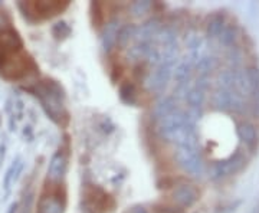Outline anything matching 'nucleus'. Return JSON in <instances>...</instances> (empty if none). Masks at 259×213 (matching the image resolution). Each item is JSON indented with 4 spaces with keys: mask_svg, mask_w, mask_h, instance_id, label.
I'll return each mask as SVG.
<instances>
[{
    "mask_svg": "<svg viewBox=\"0 0 259 213\" xmlns=\"http://www.w3.org/2000/svg\"><path fill=\"white\" fill-rule=\"evenodd\" d=\"M171 76H173V66L160 65L148 72L144 79V87L148 93H161L167 87L168 81L171 79Z\"/></svg>",
    "mask_w": 259,
    "mask_h": 213,
    "instance_id": "nucleus-4",
    "label": "nucleus"
},
{
    "mask_svg": "<svg viewBox=\"0 0 259 213\" xmlns=\"http://www.w3.org/2000/svg\"><path fill=\"white\" fill-rule=\"evenodd\" d=\"M186 125V112L177 108L176 111H173L171 114H168L167 117H164L163 120H160L158 122V134L160 137L166 141H170L173 134L179 131L182 127Z\"/></svg>",
    "mask_w": 259,
    "mask_h": 213,
    "instance_id": "nucleus-6",
    "label": "nucleus"
},
{
    "mask_svg": "<svg viewBox=\"0 0 259 213\" xmlns=\"http://www.w3.org/2000/svg\"><path fill=\"white\" fill-rule=\"evenodd\" d=\"M29 65H33L28 54L23 52V44L19 35L12 30H0V72L9 79H19L28 74Z\"/></svg>",
    "mask_w": 259,
    "mask_h": 213,
    "instance_id": "nucleus-1",
    "label": "nucleus"
},
{
    "mask_svg": "<svg viewBox=\"0 0 259 213\" xmlns=\"http://www.w3.org/2000/svg\"><path fill=\"white\" fill-rule=\"evenodd\" d=\"M216 66H218V59L214 56H203V58L197 59L196 71H197V74L200 75V76L206 78L212 71L216 69Z\"/></svg>",
    "mask_w": 259,
    "mask_h": 213,
    "instance_id": "nucleus-17",
    "label": "nucleus"
},
{
    "mask_svg": "<svg viewBox=\"0 0 259 213\" xmlns=\"http://www.w3.org/2000/svg\"><path fill=\"white\" fill-rule=\"evenodd\" d=\"M177 166L190 176L200 177L204 173V163L199 151L187 147H177L175 153Z\"/></svg>",
    "mask_w": 259,
    "mask_h": 213,
    "instance_id": "nucleus-2",
    "label": "nucleus"
},
{
    "mask_svg": "<svg viewBox=\"0 0 259 213\" xmlns=\"http://www.w3.org/2000/svg\"><path fill=\"white\" fill-rule=\"evenodd\" d=\"M186 101L190 105L192 110H199V108L203 107L204 101H206V94H204L203 90L194 87L186 94Z\"/></svg>",
    "mask_w": 259,
    "mask_h": 213,
    "instance_id": "nucleus-18",
    "label": "nucleus"
},
{
    "mask_svg": "<svg viewBox=\"0 0 259 213\" xmlns=\"http://www.w3.org/2000/svg\"><path fill=\"white\" fill-rule=\"evenodd\" d=\"M52 32H54L56 39H65V37L69 36L71 28L65 22H58V23H55V26L52 28Z\"/></svg>",
    "mask_w": 259,
    "mask_h": 213,
    "instance_id": "nucleus-26",
    "label": "nucleus"
},
{
    "mask_svg": "<svg viewBox=\"0 0 259 213\" xmlns=\"http://www.w3.org/2000/svg\"><path fill=\"white\" fill-rule=\"evenodd\" d=\"M120 20L118 19H112L110 20L105 26H104V30H102V36H101V44L102 48L108 52L111 51L112 47L117 44V37H118V32H120Z\"/></svg>",
    "mask_w": 259,
    "mask_h": 213,
    "instance_id": "nucleus-12",
    "label": "nucleus"
},
{
    "mask_svg": "<svg viewBox=\"0 0 259 213\" xmlns=\"http://www.w3.org/2000/svg\"><path fill=\"white\" fill-rule=\"evenodd\" d=\"M150 9H151V2H147V0H144V2H134L130 6V10H131V13L134 16H143Z\"/></svg>",
    "mask_w": 259,
    "mask_h": 213,
    "instance_id": "nucleus-25",
    "label": "nucleus"
},
{
    "mask_svg": "<svg viewBox=\"0 0 259 213\" xmlns=\"http://www.w3.org/2000/svg\"><path fill=\"white\" fill-rule=\"evenodd\" d=\"M213 105L222 111L242 112L245 108V102L242 101L241 95L221 88L213 94Z\"/></svg>",
    "mask_w": 259,
    "mask_h": 213,
    "instance_id": "nucleus-5",
    "label": "nucleus"
},
{
    "mask_svg": "<svg viewBox=\"0 0 259 213\" xmlns=\"http://www.w3.org/2000/svg\"><path fill=\"white\" fill-rule=\"evenodd\" d=\"M192 74V64L190 62H182L173 69V76L175 81L179 83H186Z\"/></svg>",
    "mask_w": 259,
    "mask_h": 213,
    "instance_id": "nucleus-21",
    "label": "nucleus"
},
{
    "mask_svg": "<svg viewBox=\"0 0 259 213\" xmlns=\"http://www.w3.org/2000/svg\"><path fill=\"white\" fill-rule=\"evenodd\" d=\"M245 163H246L245 156L242 154L241 151H238L231 158L221 161V163H216L212 168V177L214 180H219V179H223V177L232 176V175L238 173L242 167L245 166Z\"/></svg>",
    "mask_w": 259,
    "mask_h": 213,
    "instance_id": "nucleus-7",
    "label": "nucleus"
},
{
    "mask_svg": "<svg viewBox=\"0 0 259 213\" xmlns=\"http://www.w3.org/2000/svg\"><path fill=\"white\" fill-rule=\"evenodd\" d=\"M171 199L180 207H190L197 202L199 192L196 190L194 186L183 183V185H179L175 187V190L171 192Z\"/></svg>",
    "mask_w": 259,
    "mask_h": 213,
    "instance_id": "nucleus-8",
    "label": "nucleus"
},
{
    "mask_svg": "<svg viewBox=\"0 0 259 213\" xmlns=\"http://www.w3.org/2000/svg\"><path fill=\"white\" fill-rule=\"evenodd\" d=\"M236 39H238V32H236V29L233 28V26H225L222 33L219 35V42L226 48L233 47Z\"/></svg>",
    "mask_w": 259,
    "mask_h": 213,
    "instance_id": "nucleus-24",
    "label": "nucleus"
},
{
    "mask_svg": "<svg viewBox=\"0 0 259 213\" xmlns=\"http://www.w3.org/2000/svg\"><path fill=\"white\" fill-rule=\"evenodd\" d=\"M136 30H137V26L136 25H125L120 29L118 32V37H117V44L120 47H127L130 44V40H134V36H136Z\"/></svg>",
    "mask_w": 259,
    "mask_h": 213,
    "instance_id": "nucleus-22",
    "label": "nucleus"
},
{
    "mask_svg": "<svg viewBox=\"0 0 259 213\" xmlns=\"http://www.w3.org/2000/svg\"><path fill=\"white\" fill-rule=\"evenodd\" d=\"M65 170H66V160H65L64 154L56 153L51 160V164H49V168H48V176H49L51 180L58 182L65 175Z\"/></svg>",
    "mask_w": 259,
    "mask_h": 213,
    "instance_id": "nucleus-13",
    "label": "nucleus"
},
{
    "mask_svg": "<svg viewBox=\"0 0 259 213\" xmlns=\"http://www.w3.org/2000/svg\"><path fill=\"white\" fill-rule=\"evenodd\" d=\"M236 133H238V137L241 139V141L250 150L256 147L258 144V133L253 124H250L248 121H242L238 124L236 127Z\"/></svg>",
    "mask_w": 259,
    "mask_h": 213,
    "instance_id": "nucleus-11",
    "label": "nucleus"
},
{
    "mask_svg": "<svg viewBox=\"0 0 259 213\" xmlns=\"http://www.w3.org/2000/svg\"><path fill=\"white\" fill-rule=\"evenodd\" d=\"M225 29V20L222 16H213L206 25V35L209 37H219Z\"/></svg>",
    "mask_w": 259,
    "mask_h": 213,
    "instance_id": "nucleus-20",
    "label": "nucleus"
},
{
    "mask_svg": "<svg viewBox=\"0 0 259 213\" xmlns=\"http://www.w3.org/2000/svg\"><path fill=\"white\" fill-rule=\"evenodd\" d=\"M128 213H148V212H147V209H146V207H143V206H136V207L130 209Z\"/></svg>",
    "mask_w": 259,
    "mask_h": 213,
    "instance_id": "nucleus-28",
    "label": "nucleus"
},
{
    "mask_svg": "<svg viewBox=\"0 0 259 213\" xmlns=\"http://www.w3.org/2000/svg\"><path fill=\"white\" fill-rule=\"evenodd\" d=\"M246 74H248V78H249L250 83L253 87V93L259 90V69L256 68H249L246 69Z\"/></svg>",
    "mask_w": 259,
    "mask_h": 213,
    "instance_id": "nucleus-27",
    "label": "nucleus"
},
{
    "mask_svg": "<svg viewBox=\"0 0 259 213\" xmlns=\"http://www.w3.org/2000/svg\"><path fill=\"white\" fill-rule=\"evenodd\" d=\"M37 213H64V204L55 196H45L37 204Z\"/></svg>",
    "mask_w": 259,
    "mask_h": 213,
    "instance_id": "nucleus-14",
    "label": "nucleus"
},
{
    "mask_svg": "<svg viewBox=\"0 0 259 213\" xmlns=\"http://www.w3.org/2000/svg\"><path fill=\"white\" fill-rule=\"evenodd\" d=\"M45 85V95H40V100L44 107L47 108L48 114L51 115V118L56 122H59V117L62 118L65 115L64 105H62V90L59 88V85L54 81H47Z\"/></svg>",
    "mask_w": 259,
    "mask_h": 213,
    "instance_id": "nucleus-3",
    "label": "nucleus"
},
{
    "mask_svg": "<svg viewBox=\"0 0 259 213\" xmlns=\"http://www.w3.org/2000/svg\"><path fill=\"white\" fill-rule=\"evenodd\" d=\"M160 30H161L160 22L156 19H150L146 23H143L140 28H137L134 40H136V44H151L153 37L156 39Z\"/></svg>",
    "mask_w": 259,
    "mask_h": 213,
    "instance_id": "nucleus-10",
    "label": "nucleus"
},
{
    "mask_svg": "<svg viewBox=\"0 0 259 213\" xmlns=\"http://www.w3.org/2000/svg\"><path fill=\"white\" fill-rule=\"evenodd\" d=\"M28 9L35 12L36 18H51L58 15L59 12L68 8V3H59V2H35L26 5Z\"/></svg>",
    "mask_w": 259,
    "mask_h": 213,
    "instance_id": "nucleus-9",
    "label": "nucleus"
},
{
    "mask_svg": "<svg viewBox=\"0 0 259 213\" xmlns=\"http://www.w3.org/2000/svg\"><path fill=\"white\" fill-rule=\"evenodd\" d=\"M157 44L161 48L170 47V45H175L176 44V32L171 28H164L158 32V35L156 36Z\"/></svg>",
    "mask_w": 259,
    "mask_h": 213,
    "instance_id": "nucleus-23",
    "label": "nucleus"
},
{
    "mask_svg": "<svg viewBox=\"0 0 259 213\" xmlns=\"http://www.w3.org/2000/svg\"><path fill=\"white\" fill-rule=\"evenodd\" d=\"M153 49H154L153 44H136V45L128 48L127 58H128L130 61H133V62L143 61V59H147Z\"/></svg>",
    "mask_w": 259,
    "mask_h": 213,
    "instance_id": "nucleus-16",
    "label": "nucleus"
},
{
    "mask_svg": "<svg viewBox=\"0 0 259 213\" xmlns=\"http://www.w3.org/2000/svg\"><path fill=\"white\" fill-rule=\"evenodd\" d=\"M118 94H120L121 101L125 102L127 105H134L137 102V90L133 82L127 81V82L121 83Z\"/></svg>",
    "mask_w": 259,
    "mask_h": 213,
    "instance_id": "nucleus-19",
    "label": "nucleus"
},
{
    "mask_svg": "<svg viewBox=\"0 0 259 213\" xmlns=\"http://www.w3.org/2000/svg\"><path fill=\"white\" fill-rule=\"evenodd\" d=\"M177 110V102L173 97H164L156 104L154 108V115L158 121L163 120L164 117H167L168 114H171L173 111Z\"/></svg>",
    "mask_w": 259,
    "mask_h": 213,
    "instance_id": "nucleus-15",
    "label": "nucleus"
}]
</instances>
